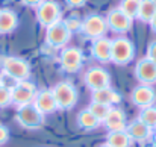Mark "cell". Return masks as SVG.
Wrapping results in <instances>:
<instances>
[{
	"mask_svg": "<svg viewBox=\"0 0 156 147\" xmlns=\"http://www.w3.org/2000/svg\"><path fill=\"white\" fill-rule=\"evenodd\" d=\"M52 93L55 102H56V106L61 111H68V109L74 108L77 103V99H79L76 87L71 82H65V81L56 84L52 88Z\"/></svg>",
	"mask_w": 156,
	"mask_h": 147,
	"instance_id": "obj_1",
	"label": "cell"
},
{
	"mask_svg": "<svg viewBox=\"0 0 156 147\" xmlns=\"http://www.w3.org/2000/svg\"><path fill=\"white\" fill-rule=\"evenodd\" d=\"M2 68L3 73L15 82L27 81L30 76V64L18 56H5L2 59Z\"/></svg>",
	"mask_w": 156,
	"mask_h": 147,
	"instance_id": "obj_2",
	"label": "cell"
},
{
	"mask_svg": "<svg viewBox=\"0 0 156 147\" xmlns=\"http://www.w3.org/2000/svg\"><path fill=\"white\" fill-rule=\"evenodd\" d=\"M135 56V46L126 37H117L111 40V61L117 65L129 64Z\"/></svg>",
	"mask_w": 156,
	"mask_h": 147,
	"instance_id": "obj_3",
	"label": "cell"
},
{
	"mask_svg": "<svg viewBox=\"0 0 156 147\" xmlns=\"http://www.w3.org/2000/svg\"><path fill=\"white\" fill-rule=\"evenodd\" d=\"M17 121L21 127L24 129H40L44 124V115L34 106V103L30 105H24L17 108Z\"/></svg>",
	"mask_w": 156,
	"mask_h": 147,
	"instance_id": "obj_4",
	"label": "cell"
},
{
	"mask_svg": "<svg viewBox=\"0 0 156 147\" xmlns=\"http://www.w3.org/2000/svg\"><path fill=\"white\" fill-rule=\"evenodd\" d=\"M80 32L90 38V40H99L103 38L108 32V24H106V18L99 15V14H90L82 20V29Z\"/></svg>",
	"mask_w": 156,
	"mask_h": 147,
	"instance_id": "obj_5",
	"label": "cell"
},
{
	"mask_svg": "<svg viewBox=\"0 0 156 147\" xmlns=\"http://www.w3.org/2000/svg\"><path fill=\"white\" fill-rule=\"evenodd\" d=\"M71 38V32L67 29L64 20L46 27V43L53 49H64Z\"/></svg>",
	"mask_w": 156,
	"mask_h": 147,
	"instance_id": "obj_6",
	"label": "cell"
},
{
	"mask_svg": "<svg viewBox=\"0 0 156 147\" xmlns=\"http://www.w3.org/2000/svg\"><path fill=\"white\" fill-rule=\"evenodd\" d=\"M35 15L38 23L43 27H49L50 24L56 23L61 20L62 17V11L58 2L55 0H44L41 5H38L35 8Z\"/></svg>",
	"mask_w": 156,
	"mask_h": 147,
	"instance_id": "obj_7",
	"label": "cell"
},
{
	"mask_svg": "<svg viewBox=\"0 0 156 147\" xmlns=\"http://www.w3.org/2000/svg\"><path fill=\"white\" fill-rule=\"evenodd\" d=\"M35 94H37V88L32 82H29V81L17 82L15 87L11 88V103L15 105L17 108L30 105V103H34Z\"/></svg>",
	"mask_w": 156,
	"mask_h": 147,
	"instance_id": "obj_8",
	"label": "cell"
},
{
	"mask_svg": "<svg viewBox=\"0 0 156 147\" xmlns=\"http://www.w3.org/2000/svg\"><path fill=\"white\" fill-rule=\"evenodd\" d=\"M59 65L67 73H77L83 65V53L77 47H64L59 55Z\"/></svg>",
	"mask_w": 156,
	"mask_h": 147,
	"instance_id": "obj_9",
	"label": "cell"
},
{
	"mask_svg": "<svg viewBox=\"0 0 156 147\" xmlns=\"http://www.w3.org/2000/svg\"><path fill=\"white\" fill-rule=\"evenodd\" d=\"M105 18H106L108 29L112 30L114 34H118V35L127 34L132 29V24H133V20L129 18L123 11H120V8L111 9Z\"/></svg>",
	"mask_w": 156,
	"mask_h": 147,
	"instance_id": "obj_10",
	"label": "cell"
},
{
	"mask_svg": "<svg viewBox=\"0 0 156 147\" xmlns=\"http://www.w3.org/2000/svg\"><path fill=\"white\" fill-rule=\"evenodd\" d=\"M83 82L93 93L102 88H108L111 84V76L102 67H91L83 73Z\"/></svg>",
	"mask_w": 156,
	"mask_h": 147,
	"instance_id": "obj_11",
	"label": "cell"
},
{
	"mask_svg": "<svg viewBox=\"0 0 156 147\" xmlns=\"http://www.w3.org/2000/svg\"><path fill=\"white\" fill-rule=\"evenodd\" d=\"M130 100L135 106L140 109L155 106L156 103V91L152 85H136L132 93H130Z\"/></svg>",
	"mask_w": 156,
	"mask_h": 147,
	"instance_id": "obj_12",
	"label": "cell"
},
{
	"mask_svg": "<svg viewBox=\"0 0 156 147\" xmlns=\"http://www.w3.org/2000/svg\"><path fill=\"white\" fill-rule=\"evenodd\" d=\"M135 77L141 85H153L156 84V64L149 58H143L135 65Z\"/></svg>",
	"mask_w": 156,
	"mask_h": 147,
	"instance_id": "obj_13",
	"label": "cell"
},
{
	"mask_svg": "<svg viewBox=\"0 0 156 147\" xmlns=\"http://www.w3.org/2000/svg\"><path fill=\"white\" fill-rule=\"evenodd\" d=\"M103 126L109 132H115V131H126L127 127V117L124 114L123 109L112 106L103 120Z\"/></svg>",
	"mask_w": 156,
	"mask_h": 147,
	"instance_id": "obj_14",
	"label": "cell"
},
{
	"mask_svg": "<svg viewBox=\"0 0 156 147\" xmlns=\"http://www.w3.org/2000/svg\"><path fill=\"white\" fill-rule=\"evenodd\" d=\"M34 106L44 117L55 112L58 109V106H56V102H55L52 90H40V91H37L35 99H34Z\"/></svg>",
	"mask_w": 156,
	"mask_h": 147,
	"instance_id": "obj_15",
	"label": "cell"
},
{
	"mask_svg": "<svg viewBox=\"0 0 156 147\" xmlns=\"http://www.w3.org/2000/svg\"><path fill=\"white\" fill-rule=\"evenodd\" d=\"M127 135L130 137L132 141H138V143H146L150 137H152V129L149 126H146L141 120H133L132 123L127 124L126 127Z\"/></svg>",
	"mask_w": 156,
	"mask_h": 147,
	"instance_id": "obj_16",
	"label": "cell"
},
{
	"mask_svg": "<svg viewBox=\"0 0 156 147\" xmlns=\"http://www.w3.org/2000/svg\"><path fill=\"white\" fill-rule=\"evenodd\" d=\"M91 102L100 103V105H106V106H115V105H118L121 102V96L115 90L108 87V88H102V90L93 91Z\"/></svg>",
	"mask_w": 156,
	"mask_h": 147,
	"instance_id": "obj_17",
	"label": "cell"
},
{
	"mask_svg": "<svg viewBox=\"0 0 156 147\" xmlns=\"http://www.w3.org/2000/svg\"><path fill=\"white\" fill-rule=\"evenodd\" d=\"M91 55L94 59L100 62H109L111 61V40L106 37L94 40L91 44Z\"/></svg>",
	"mask_w": 156,
	"mask_h": 147,
	"instance_id": "obj_18",
	"label": "cell"
},
{
	"mask_svg": "<svg viewBox=\"0 0 156 147\" xmlns=\"http://www.w3.org/2000/svg\"><path fill=\"white\" fill-rule=\"evenodd\" d=\"M18 26V15L12 9H0V35H6L15 30Z\"/></svg>",
	"mask_w": 156,
	"mask_h": 147,
	"instance_id": "obj_19",
	"label": "cell"
},
{
	"mask_svg": "<svg viewBox=\"0 0 156 147\" xmlns=\"http://www.w3.org/2000/svg\"><path fill=\"white\" fill-rule=\"evenodd\" d=\"M76 123L83 131H93V129H97L100 126V121L94 117V114L88 108H85V109H82V111L77 112Z\"/></svg>",
	"mask_w": 156,
	"mask_h": 147,
	"instance_id": "obj_20",
	"label": "cell"
},
{
	"mask_svg": "<svg viewBox=\"0 0 156 147\" xmlns=\"http://www.w3.org/2000/svg\"><path fill=\"white\" fill-rule=\"evenodd\" d=\"M132 143L126 131H115L106 135V144L109 147H132Z\"/></svg>",
	"mask_w": 156,
	"mask_h": 147,
	"instance_id": "obj_21",
	"label": "cell"
},
{
	"mask_svg": "<svg viewBox=\"0 0 156 147\" xmlns=\"http://www.w3.org/2000/svg\"><path fill=\"white\" fill-rule=\"evenodd\" d=\"M156 14V5L152 0H141L140 2V8H138V14L136 18L143 23H150V20L153 18Z\"/></svg>",
	"mask_w": 156,
	"mask_h": 147,
	"instance_id": "obj_22",
	"label": "cell"
},
{
	"mask_svg": "<svg viewBox=\"0 0 156 147\" xmlns=\"http://www.w3.org/2000/svg\"><path fill=\"white\" fill-rule=\"evenodd\" d=\"M138 120H141L146 126H149L152 131L156 129V108L150 106V108H144L140 111Z\"/></svg>",
	"mask_w": 156,
	"mask_h": 147,
	"instance_id": "obj_23",
	"label": "cell"
},
{
	"mask_svg": "<svg viewBox=\"0 0 156 147\" xmlns=\"http://www.w3.org/2000/svg\"><path fill=\"white\" fill-rule=\"evenodd\" d=\"M140 2L141 0H121L120 2V11H123L129 18H136L138 14V8H140Z\"/></svg>",
	"mask_w": 156,
	"mask_h": 147,
	"instance_id": "obj_24",
	"label": "cell"
},
{
	"mask_svg": "<svg viewBox=\"0 0 156 147\" xmlns=\"http://www.w3.org/2000/svg\"><path fill=\"white\" fill-rule=\"evenodd\" d=\"M112 106H106V105H100V103H94V102H91L90 103V106H88V109L94 114V117L100 121V123H103V120L106 118V115H108V112H109V109H111Z\"/></svg>",
	"mask_w": 156,
	"mask_h": 147,
	"instance_id": "obj_25",
	"label": "cell"
},
{
	"mask_svg": "<svg viewBox=\"0 0 156 147\" xmlns=\"http://www.w3.org/2000/svg\"><path fill=\"white\" fill-rule=\"evenodd\" d=\"M64 23H65L67 29L71 32V35H73L74 32H79V30L82 29V20L77 18V17H70V18L64 20Z\"/></svg>",
	"mask_w": 156,
	"mask_h": 147,
	"instance_id": "obj_26",
	"label": "cell"
},
{
	"mask_svg": "<svg viewBox=\"0 0 156 147\" xmlns=\"http://www.w3.org/2000/svg\"><path fill=\"white\" fill-rule=\"evenodd\" d=\"M11 105V88L8 87H0V108H5Z\"/></svg>",
	"mask_w": 156,
	"mask_h": 147,
	"instance_id": "obj_27",
	"label": "cell"
},
{
	"mask_svg": "<svg viewBox=\"0 0 156 147\" xmlns=\"http://www.w3.org/2000/svg\"><path fill=\"white\" fill-rule=\"evenodd\" d=\"M146 58H149L150 61H153L156 64V41H152L150 44H149V47H147V55H146Z\"/></svg>",
	"mask_w": 156,
	"mask_h": 147,
	"instance_id": "obj_28",
	"label": "cell"
},
{
	"mask_svg": "<svg viewBox=\"0 0 156 147\" xmlns=\"http://www.w3.org/2000/svg\"><path fill=\"white\" fill-rule=\"evenodd\" d=\"M8 140H9V131H8V127H6V126L0 124V146L6 144V143H8Z\"/></svg>",
	"mask_w": 156,
	"mask_h": 147,
	"instance_id": "obj_29",
	"label": "cell"
},
{
	"mask_svg": "<svg viewBox=\"0 0 156 147\" xmlns=\"http://www.w3.org/2000/svg\"><path fill=\"white\" fill-rule=\"evenodd\" d=\"M65 3L68 8H82L87 3V0H65Z\"/></svg>",
	"mask_w": 156,
	"mask_h": 147,
	"instance_id": "obj_30",
	"label": "cell"
},
{
	"mask_svg": "<svg viewBox=\"0 0 156 147\" xmlns=\"http://www.w3.org/2000/svg\"><path fill=\"white\" fill-rule=\"evenodd\" d=\"M44 0H21V3L24 6H29V8H37L38 5H41Z\"/></svg>",
	"mask_w": 156,
	"mask_h": 147,
	"instance_id": "obj_31",
	"label": "cell"
},
{
	"mask_svg": "<svg viewBox=\"0 0 156 147\" xmlns=\"http://www.w3.org/2000/svg\"><path fill=\"white\" fill-rule=\"evenodd\" d=\"M149 24H150V29H152V32H155V34H156V14L153 15V18L150 20V23H149Z\"/></svg>",
	"mask_w": 156,
	"mask_h": 147,
	"instance_id": "obj_32",
	"label": "cell"
},
{
	"mask_svg": "<svg viewBox=\"0 0 156 147\" xmlns=\"http://www.w3.org/2000/svg\"><path fill=\"white\" fill-rule=\"evenodd\" d=\"M153 143H155V147H156V129H155V138H153Z\"/></svg>",
	"mask_w": 156,
	"mask_h": 147,
	"instance_id": "obj_33",
	"label": "cell"
},
{
	"mask_svg": "<svg viewBox=\"0 0 156 147\" xmlns=\"http://www.w3.org/2000/svg\"><path fill=\"white\" fill-rule=\"evenodd\" d=\"M99 147H109V146H108V144L105 143V144H100V146H99Z\"/></svg>",
	"mask_w": 156,
	"mask_h": 147,
	"instance_id": "obj_34",
	"label": "cell"
},
{
	"mask_svg": "<svg viewBox=\"0 0 156 147\" xmlns=\"http://www.w3.org/2000/svg\"><path fill=\"white\" fill-rule=\"evenodd\" d=\"M152 2H153V3H155V5H156V0H152Z\"/></svg>",
	"mask_w": 156,
	"mask_h": 147,
	"instance_id": "obj_35",
	"label": "cell"
},
{
	"mask_svg": "<svg viewBox=\"0 0 156 147\" xmlns=\"http://www.w3.org/2000/svg\"><path fill=\"white\" fill-rule=\"evenodd\" d=\"M0 87H2V81H0Z\"/></svg>",
	"mask_w": 156,
	"mask_h": 147,
	"instance_id": "obj_36",
	"label": "cell"
}]
</instances>
